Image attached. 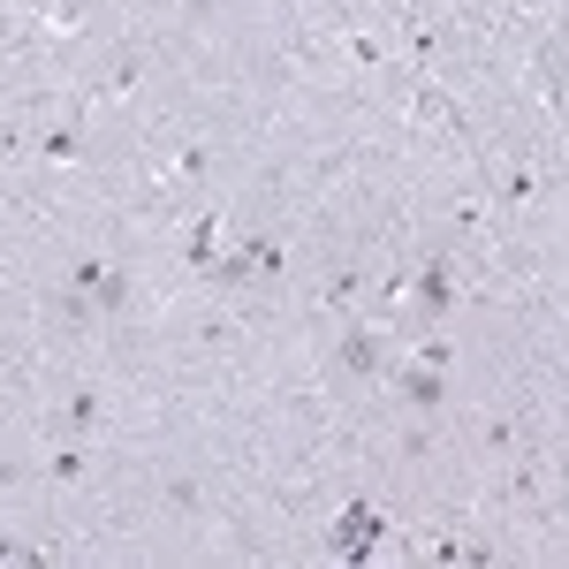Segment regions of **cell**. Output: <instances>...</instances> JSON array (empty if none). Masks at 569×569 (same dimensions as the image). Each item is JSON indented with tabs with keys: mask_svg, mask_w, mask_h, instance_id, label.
<instances>
[{
	"mask_svg": "<svg viewBox=\"0 0 569 569\" xmlns=\"http://www.w3.org/2000/svg\"><path fill=\"white\" fill-rule=\"evenodd\" d=\"M46 152H53V160H77V152H84V137H77V130H53V137H46Z\"/></svg>",
	"mask_w": 569,
	"mask_h": 569,
	"instance_id": "30bf717a",
	"label": "cell"
},
{
	"mask_svg": "<svg viewBox=\"0 0 569 569\" xmlns=\"http://www.w3.org/2000/svg\"><path fill=\"white\" fill-rule=\"evenodd\" d=\"M182 259L198 266V273H206V266L220 259V228H213V213H206V220H198V228H190V243H182Z\"/></svg>",
	"mask_w": 569,
	"mask_h": 569,
	"instance_id": "52a82bcc",
	"label": "cell"
},
{
	"mask_svg": "<svg viewBox=\"0 0 569 569\" xmlns=\"http://www.w3.org/2000/svg\"><path fill=\"white\" fill-rule=\"evenodd\" d=\"M99 410H107V402H99V388H77V395H69V418H61V426H69V433H91V426H99Z\"/></svg>",
	"mask_w": 569,
	"mask_h": 569,
	"instance_id": "ba28073f",
	"label": "cell"
},
{
	"mask_svg": "<svg viewBox=\"0 0 569 569\" xmlns=\"http://www.w3.org/2000/svg\"><path fill=\"white\" fill-rule=\"evenodd\" d=\"M69 289L91 297L99 311H130V273L107 266V259H77V266H69Z\"/></svg>",
	"mask_w": 569,
	"mask_h": 569,
	"instance_id": "277c9868",
	"label": "cell"
},
{
	"mask_svg": "<svg viewBox=\"0 0 569 569\" xmlns=\"http://www.w3.org/2000/svg\"><path fill=\"white\" fill-rule=\"evenodd\" d=\"M395 395H402L410 410H426V418H433L440 402H448V350H440V342H426V357H418V365H395Z\"/></svg>",
	"mask_w": 569,
	"mask_h": 569,
	"instance_id": "6da1fadb",
	"label": "cell"
},
{
	"mask_svg": "<svg viewBox=\"0 0 569 569\" xmlns=\"http://www.w3.org/2000/svg\"><path fill=\"white\" fill-rule=\"evenodd\" d=\"M380 539H388V517H380L372 501H350V509L335 517V531H327V547H335L342 562H365V555H372Z\"/></svg>",
	"mask_w": 569,
	"mask_h": 569,
	"instance_id": "7a4b0ae2",
	"label": "cell"
},
{
	"mask_svg": "<svg viewBox=\"0 0 569 569\" xmlns=\"http://www.w3.org/2000/svg\"><path fill=\"white\" fill-rule=\"evenodd\" d=\"M335 372H342V380H380V372H388V335H380V327H350V335L335 342Z\"/></svg>",
	"mask_w": 569,
	"mask_h": 569,
	"instance_id": "5b68a950",
	"label": "cell"
},
{
	"mask_svg": "<svg viewBox=\"0 0 569 569\" xmlns=\"http://www.w3.org/2000/svg\"><path fill=\"white\" fill-rule=\"evenodd\" d=\"M190 8H198V16H206V8H220V0H190Z\"/></svg>",
	"mask_w": 569,
	"mask_h": 569,
	"instance_id": "8fae6325",
	"label": "cell"
},
{
	"mask_svg": "<svg viewBox=\"0 0 569 569\" xmlns=\"http://www.w3.org/2000/svg\"><path fill=\"white\" fill-rule=\"evenodd\" d=\"M448 305H456V273H448V251H433V259L418 266V327L433 335L440 319H448Z\"/></svg>",
	"mask_w": 569,
	"mask_h": 569,
	"instance_id": "8992f818",
	"label": "cell"
},
{
	"mask_svg": "<svg viewBox=\"0 0 569 569\" xmlns=\"http://www.w3.org/2000/svg\"><path fill=\"white\" fill-rule=\"evenodd\" d=\"M418 114H426V122H440V130H456V122H463V114H456V99H440L433 84H418Z\"/></svg>",
	"mask_w": 569,
	"mask_h": 569,
	"instance_id": "9c48e42d",
	"label": "cell"
},
{
	"mask_svg": "<svg viewBox=\"0 0 569 569\" xmlns=\"http://www.w3.org/2000/svg\"><path fill=\"white\" fill-rule=\"evenodd\" d=\"M273 266H281V243H266V236H251L243 251H228V259H213V266H206V281L236 297V289H251L259 273H273Z\"/></svg>",
	"mask_w": 569,
	"mask_h": 569,
	"instance_id": "3957f363",
	"label": "cell"
}]
</instances>
